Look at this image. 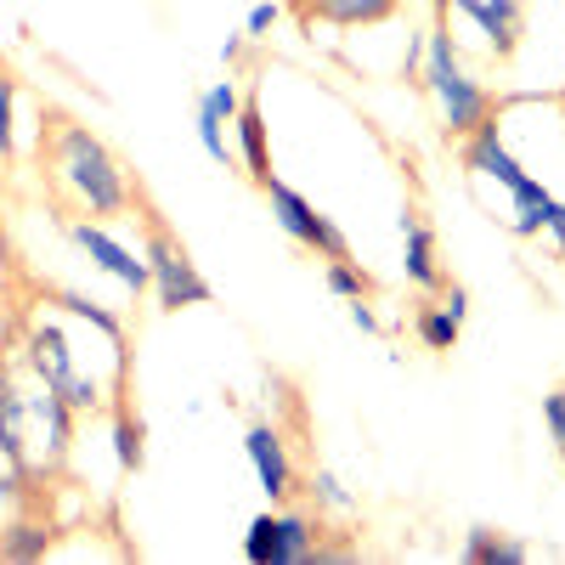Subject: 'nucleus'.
Masks as SVG:
<instances>
[{
	"label": "nucleus",
	"instance_id": "1a4fd4ad",
	"mask_svg": "<svg viewBox=\"0 0 565 565\" xmlns=\"http://www.w3.org/2000/svg\"><path fill=\"white\" fill-rule=\"evenodd\" d=\"M244 452L255 463V481L271 503H282L295 492V463H289V447H282V436L271 430V424H255V430L244 436Z\"/></svg>",
	"mask_w": 565,
	"mask_h": 565
},
{
	"label": "nucleus",
	"instance_id": "7ed1b4c3",
	"mask_svg": "<svg viewBox=\"0 0 565 565\" xmlns=\"http://www.w3.org/2000/svg\"><path fill=\"white\" fill-rule=\"evenodd\" d=\"M148 289L159 295L164 311H186V306H210V282L204 271L186 260V249L170 238L164 226H148Z\"/></svg>",
	"mask_w": 565,
	"mask_h": 565
},
{
	"label": "nucleus",
	"instance_id": "bb28decb",
	"mask_svg": "<svg viewBox=\"0 0 565 565\" xmlns=\"http://www.w3.org/2000/svg\"><path fill=\"white\" fill-rule=\"evenodd\" d=\"M199 148H204L215 164H226V159H232V148H226V125H221L210 108H199Z\"/></svg>",
	"mask_w": 565,
	"mask_h": 565
},
{
	"label": "nucleus",
	"instance_id": "39448f33",
	"mask_svg": "<svg viewBox=\"0 0 565 565\" xmlns=\"http://www.w3.org/2000/svg\"><path fill=\"white\" fill-rule=\"evenodd\" d=\"M68 238H74L79 255H90V266L108 271L114 282H125L130 295L148 289V255H130V249L114 238V232H103L97 221H68Z\"/></svg>",
	"mask_w": 565,
	"mask_h": 565
},
{
	"label": "nucleus",
	"instance_id": "4be33fe9",
	"mask_svg": "<svg viewBox=\"0 0 565 565\" xmlns=\"http://www.w3.org/2000/svg\"><path fill=\"white\" fill-rule=\"evenodd\" d=\"M367 289H373V277H367L351 255L328 260V295H340V300H367Z\"/></svg>",
	"mask_w": 565,
	"mask_h": 565
},
{
	"label": "nucleus",
	"instance_id": "f03ea898",
	"mask_svg": "<svg viewBox=\"0 0 565 565\" xmlns=\"http://www.w3.org/2000/svg\"><path fill=\"white\" fill-rule=\"evenodd\" d=\"M424 85H430V97L441 103L447 136H469V130L492 114V97L458 68V52H452V34H447V29L424 34Z\"/></svg>",
	"mask_w": 565,
	"mask_h": 565
},
{
	"label": "nucleus",
	"instance_id": "7c9ffc66",
	"mask_svg": "<svg viewBox=\"0 0 565 565\" xmlns=\"http://www.w3.org/2000/svg\"><path fill=\"white\" fill-rule=\"evenodd\" d=\"M277 18H282V12H277V0H260V7L249 12V40H266V34L277 29Z\"/></svg>",
	"mask_w": 565,
	"mask_h": 565
},
{
	"label": "nucleus",
	"instance_id": "f704fd0d",
	"mask_svg": "<svg viewBox=\"0 0 565 565\" xmlns=\"http://www.w3.org/2000/svg\"><path fill=\"white\" fill-rule=\"evenodd\" d=\"M244 40H249V34H232V40L221 45V57H226V63H238V57H244Z\"/></svg>",
	"mask_w": 565,
	"mask_h": 565
},
{
	"label": "nucleus",
	"instance_id": "4468645a",
	"mask_svg": "<svg viewBox=\"0 0 565 565\" xmlns=\"http://www.w3.org/2000/svg\"><path fill=\"white\" fill-rule=\"evenodd\" d=\"M317 559V526L306 509H282L277 514V543H271V565H306Z\"/></svg>",
	"mask_w": 565,
	"mask_h": 565
},
{
	"label": "nucleus",
	"instance_id": "f8f14e48",
	"mask_svg": "<svg viewBox=\"0 0 565 565\" xmlns=\"http://www.w3.org/2000/svg\"><path fill=\"white\" fill-rule=\"evenodd\" d=\"M0 452L29 458V391L18 385L7 356H0Z\"/></svg>",
	"mask_w": 565,
	"mask_h": 565
},
{
	"label": "nucleus",
	"instance_id": "6ab92c4d",
	"mask_svg": "<svg viewBox=\"0 0 565 565\" xmlns=\"http://www.w3.org/2000/svg\"><path fill=\"white\" fill-rule=\"evenodd\" d=\"M52 548V526L45 521H7L0 526V559H45Z\"/></svg>",
	"mask_w": 565,
	"mask_h": 565
},
{
	"label": "nucleus",
	"instance_id": "2eb2a0df",
	"mask_svg": "<svg viewBox=\"0 0 565 565\" xmlns=\"http://www.w3.org/2000/svg\"><path fill=\"white\" fill-rule=\"evenodd\" d=\"M40 300L57 306V311H68V317H79V322H90V328H97V334H108L114 345H125V322H119V311H108L103 300H90V295H79V289H45Z\"/></svg>",
	"mask_w": 565,
	"mask_h": 565
},
{
	"label": "nucleus",
	"instance_id": "423d86ee",
	"mask_svg": "<svg viewBox=\"0 0 565 565\" xmlns=\"http://www.w3.org/2000/svg\"><path fill=\"white\" fill-rule=\"evenodd\" d=\"M452 7L476 23L492 45V57L509 63L521 52V34H526V0H452Z\"/></svg>",
	"mask_w": 565,
	"mask_h": 565
},
{
	"label": "nucleus",
	"instance_id": "0eeeda50",
	"mask_svg": "<svg viewBox=\"0 0 565 565\" xmlns=\"http://www.w3.org/2000/svg\"><path fill=\"white\" fill-rule=\"evenodd\" d=\"M23 362L34 367V380H40L45 391H63L74 373H79V362H74V340L63 334L52 317L34 322L29 334H23Z\"/></svg>",
	"mask_w": 565,
	"mask_h": 565
},
{
	"label": "nucleus",
	"instance_id": "aec40b11",
	"mask_svg": "<svg viewBox=\"0 0 565 565\" xmlns=\"http://www.w3.org/2000/svg\"><path fill=\"white\" fill-rule=\"evenodd\" d=\"M413 328H418V340H424V351H452L458 345V334H463V322L436 300V306H418V317H413Z\"/></svg>",
	"mask_w": 565,
	"mask_h": 565
},
{
	"label": "nucleus",
	"instance_id": "dca6fc26",
	"mask_svg": "<svg viewBox=\"0 0 565 565\" xmlns=\"http://www.w3.org/2000/svg\"><path fill=\"white\" fill-rule=\"evenodd\" d=\"M509 199H514V232H521V238H537V232H548V221H554V210H559V199L548 193L537 175H526Z\"/></svg>",
	"mask_w": 565,
	"mask_h": 565
},
{
	"label": "nucleus",
	"instance_id": "393cba45",
	"mask_svg": "<svg viewBox=\"0 0 565 565\" xmlns=\"http://www.w3.org/2000/svg\"><path fill=\"white\" fill-rule=\"evenodd\" d=\"M311 498H317V509H334V514H351V509H356L334 469H317V476H311Z\"/></svg>",
	"mask_w": 565,
	"mask_h": 565
},
{
	"label": "nucleus",
	"instance_id": "f3484780",
	"mask_svg": "<svg viewBox=\"0 0 565 565\" xmlns=\"http://www.w3.org/2000/svg\"><path fill=\"white\" fill-rule=\"evenodd\" d=\"M402 0H311V12L322 23H340V29H362V23H385Z\"/></svg>",
	"mask_w": 565,
	"mask_h": 565
},
{
	"label": "nucleus",
	"instance_id": "c85d7f7f",
	"mask_svg": "<svg viewBox=\"0 0 565 565\" xmlns=\"http://www.w3.org/2000/svg\"><path fill=\"white\" fill-rule=\"evenodd\" d=\"M29 492V458L0 452V498H23Z\"/></svg>",
	"mask_w": 565,
	"mask_h": 565
},
{
	"label": "nucleus",
	"instance_id": "412c9836",
	"mask_svg": "<svg viewBox=\"0 0 565 565\" xmlns=\"http://www.w3.org/2000/svg\"><path fill=\"white\" fill-rule=\"evenodd\" d=\"M18 153V79L0 63V164Z\"/></svg>",
	"mask_w": 565,
	"mask_h": 565
},
{
	"label": "nucleus",
	"instance_id": "72a5a7b5",
	"mask_svg": "<svg viewBox=\"0 0 565 565\" xmlns=\"http://www.w3.org/2000/svg\"><path fill=\"white\" fill-rule=\"evenodd\" d=\"M548 238H554V244H559V255H565V204H559V210H554V221H548Z\"/></svg>",
	"mask_w": 565,
	"mask_h": 565
},
{
	"label": "nucleus",
	"instance_id": "5701e85b",
	"mask_svg": "<svg viewBox=\"0 0 565 565\" xmlns=\"http://www.w3.org/2000/svg\"><path fill=\"white\" fill-rule=\"evenodd\" d=\"M114 458H119L125 476H136V469H141V418H130V413L114 418Z\"/></svg>",
	"mask_w": 565,
	"mask_h": 565
},
{
	"label": "nucleus",
	"instance_id": "20e7f679",
	"mask_svg": "<svg viewBox=\"0 0 565 565\" xmlns=\"http://www.w3.org/2000/svg\"><path fill=\"white\" fill-rule=\"evenodd\" d=\"M260 193L271 199V215H277V226L282 232H289V238L295 244H306V249H317L322 260H340V255H351V244H345V232L334 226V221H328L306 193H295V186H282L277 175L260 186Z\"/></svg>",
	"mask_w": 565,
	"mask_h": 565
},
{
	"label": "nucleus",
	"instance_id": "b1692460",
	"mask_svg": "<svg viewBox=\"0 0 565 565\" xmlns=\"http://www.w3.org/2000/svg\"><path fill=\"white\" fill-rule=\"evenodd\" d=\"M271 543H277V514H255L249 537H244V559L249 565H271Z\"/></svg>",
	"mask_w": 565,
	"mask_h": 565
},
{
	"label": "nucleus",
	"instance_id": "a878e982",
	"mask_svg": "<svg viewBox=\"0 0 565 565\" xmlns=\"http://www.w3.org/2000/svg\"><path fill=\"white\" fill-rule=\"evenodd\" d=\"M199 108H210L221 125H232V119H238V108H244V90L232 85V79H221V85H210L204 97H199Z\"/></svg>",
	"mask_w": 565,
	"mask_h": 565
},
{
	"label": "nucleus",
	"instance_id": "c9c22d12",
	"mask_svg": "<svg viewBox=\"0 0 565 565\" xmlns=\"http://www.w3.org/2000/svg\"><path fill=\"white\" fill-rule=\"evenodd\" d=\"M418 52H424V34L407 40V74H418Z\"/></svg>",
	"mask_w": 565,
	"mask_h": 565
},
{
	"label": "nucleus",
	"instance_id": "9d476101",
	"mask_svg": "<svg viewBox=\"0 0 565 565\" xmlns=\"http://www.w3.org/2000/svg\"><path fill=\"white\" fill-rule=\"evenodd\" d=\"M463 164L476 170V175H492L503 193H514V186L526 181V170H521V159H514L509 148H503V136H498V119L487 114L476 130H469V148H463Z\"/></svg>",
	"mask_w": 565,
	"mask_h": 565
},
{
	"label": "nucleus",
	"instance_id": "9b49d317",
	"mask_svg": "<svg viewBox=\"0 0 565 565\" xmlns=\"http://www.w3.org/2000/svg\"><path fill=\"white\" fill-rule=\"evenodd\" d=\"M402 271L413 289H441V260H436V232L424 226V215H402Z\"/></svg>",
	"mask_w": 565,
	"mask_h": 565
},
{
	"label": "nucleus",
	"instance_id": "a211bd4d",
	"mask_svg": "<svg viewBox=\"0 0 565 565\" xmlns=\"http://www.w3.org/2000/svg\"><path fill=\"white\" fill-rule=\"evenodd\" d=\"M469 565H526L532 548L509 532H469V548H463Z\"/></svg>",
	"mask_w": 565,
	"mask_h": 565
},
{
	"label": "nucleus",
	"instance_id": "2f4dec72",
	"mask_svg": "<svg viewBox=\"0 0 565 565\" xmlns=\"http://www.w3.org/2000/svg\"><path fill=\"white\" fill-rule=\"evenodd\" d=\"M441 306L463 322V317H469V289H463V282H441Z\"/></svg>",
	"mask_w": 565,
	"mask_h": 565
},
{
	"label": "nucleus",
	"instance_id": "ddd939ff",
	"mask_svg": "<svg viewBox=\"0 0 565 565\" xmlns=\"http://www.w3.org/2000/svg\"><path fill=\"white\" fill-rule=\"evenodd\" d=\"M238 153H244V170L255 175V186H266L271 181V148H266V114H260V103L255 97H244V108H238Z\"/></svg>",
	"mask_w": 565,
	"mask_h": 565
},
{
	"label": "nucleus",
	"instance_id": "c756f323",
	"mask_svg": "<svg viewBox=\"0 0 565 565\" xmlns=\"http://www.w3.org/2000/svg\"><path fill=\"white\" fill-rule=\"evenodd\" d=\"M543 418H548V436H554V447L565 458V391H548L543 396Z\"/></svg>",
	"mask_w": 565,
	"mask_h": 565
},
{
	"label": "nucleus",
	"instance_id": "f257e3e1",
	"mask_svg": "<svg viewBox=\"0 0 565 565\" xmlns=\"http://www.w3.org/2000/svg\"><path fill=\"white\" fill-rule=\"evenodd\" d=\"M45 164H52V186L79 215H119L136 199V186H130L125 164L114 159V148L79 119H57Z\"/></svg>",
	"mask_w": 565,
	"mask_h": 565
},
{
	"label": "nucleus",
	"instance_id": "6e6552de",
	"mask_svg": "<svg viewBox=\"0 0 565 565\" xmlns=\"http://www.w3.org/2000/svg\"><path fill=\"white\" fill-rule=\"evenodd\" d=\"M74 407L57 396V391H29V424H34V436H40V447H45V469H57L63 458H68V447H74Z\"/></svg>",
	"mask_w": 565,
	"mask_h": 565
},
{
	"label": "nucleus",
	"instance_id": "cd10ccee",
	"mask_svg": "<svg viewBox=\"0 0 565 565\" xmlns=\"http://www.w3.org/2000/svg\"><path fill=\"white\" fill-rule=\"evenodd\" d=\"M57 396H63L74 413H97V407H103V391H97V380H90V373H74Z\"/></svg>",
	"mask_w": 565,
	"mask_h": 565
},
{
	"label": "nucleus",
	"instance_id": "473e14b6",
	"mask_svg": "<svg viewBox=\"0 0 565 565\" xmlns=\"http://www.w3.org/2000/svg\"><path fill=\"white\" fill-rule=\"evenodd\" d=\"M351 322L362 328V334H380V317H373V311H367L362 300H351Z\"/></svg>",
	"mask_w": 565,
	"mask_h": 565
}]
</instances>
